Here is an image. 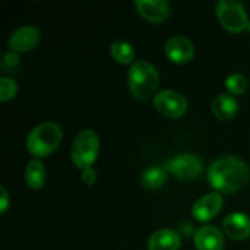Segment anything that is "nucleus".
<instances>
[{"instance_id":"1","label":"nucleus","mask_w":250,"mask_h":250,"mask_svg":"<svg viewBox=\"0 0 250 250\" xmlns=\"http://www.w3.org/2000/svg\"><path fill=\"white\" fill-rule=\"evenodd\" d=\"M249 177L248 164L236 155L217 158L208 170V180L217 192L233 193L240 190Z\"/></svg>"},{"instance_id":"2","label":"nucleus","mask_w":250,"mask_h":250,"mask_svg":"<svg viewBox=\"0 0 250 250\" xmlns=\"http://www.w3.org/2000/svg\"><path fill=\"white\" fill-rule=\"evenodd\" d=\"M160 83V75L157 67L146 60H136L132 63L127 73V85L130 92L141 100L151 97Z\"/></svg>"},{"instance_id":"3","label":"nucleus","mask_w":250,"mask_h":250,"mask_svg":"<svg viewBox=\"0 0 250 250\" xmlns=\"http://www.w3.org/2000/svg\"><path fill=\"white\" fill-rule=\"evenodd\" d=\"M62 135V127L59 125L44 122L28 133L26 146L34 157H47L59 146Z\"/></svg>"},{"instance_id":"4","label":"nucleus","mask_w":250,"mask_h":250,"mask_svg":"<svg viewBox=\"0 0 250 250\" xmlns=\"http://www.w3.org/2000/svg\"><path fill=\"white\" fill-rule=\"evenodd\" d=\"M100 149V138L98 135L91 129L81 130L76 138L73 139L70 157L76 167L79 168H88L92 166V163L97 160Z\"/></svg>"},{"instance_id":"5","label":"nucleus","mask_w":250,"mask_h":250,"mask_svg":"<svg viewBox=\"0 0 250 250\" xmlns=\"http://www.w3.org/2000/svg\"><path fill=\"white\" fill-rule=\"evenodd\" d=\"M215 10L221 25L231 32H240L249 26L248 10L239 0H220Z\"/></svg>"},{"instance_id":"6","label":"nucleus","mask_w":250,"mask_h":250,"mask_svg":"<svg viewBox=\"0 0 250 250\" xmlns=\"http://www.w3.org/2000/svg\"><path fill=\"white\" fill-rule=\"evenodd\" d=\"M202 168H204L202 160L196 154H190V152H183L164 163V170L167 173L174 174L180 180L196 179L202 173Z\"/></svg>"},{"instance_id":"7","label":"nucleus","mask_w":250,"mask_h":250,"mask_svg":"<svg viewBox=\"0 0 250 250\" xmlns=\"http://www.w3.org/2000/svg\"><path fill=\"white\" fill-rule=\"evenodd\" d=\"M155 108L167 117H182L188 110V100L174 89H163L154 95Z\"/></svg>"},{"instance_id":"8","label":"nucleus","mask_w":250,"mask_h":250,"mask_svg":"<svg viewBox=\"0 0 250 250\" xmlns=\"http://www.w3.org/2000/svg\"><path fill=\"white\" fill-rule=\"evenodd\" d=\"M223 205L224 199L220 192H209L192 205V215L199 221H209L218 215Z\"/></svg>"},{"instance_id":"9","label":"nucleus","mask_w":250,"mask_h":250,"mask_svg":"<svg viewBox=\"0 0 250 250\" xmlns=\"http://www.w3.org/2000/svg\"><path fill=\"white\" fill-rule=\"evenodd\" d=\"M40 29L35 25H22L9 37V47L12 51H28L40 41Z\"/></svg>"},{"instance_id":"10","label":"nucleus","mask_w":250,"mask_h":250,"mask_svg":"<svg viewBox=\"0 0 250 250\" xmlns=\"http://www.w3.org/2000/svg\"><path fill=\"white\" fill-rule=\"evenodd\" d=\"M164 50L168 59L176 63H186L195 54L193 42L188 37H183V35H174L168 38L164 45Z\"/></svg>"},{"instance_id":"11","label":"nucleus","mask_w":250,"mask_h":250,"mask_svg":"<svg viewBox=\"0 0 250 250\" xmlns=\"http://www.w3.org/2000/svg\"><path fill=\"white\" fill-rule=\"evenodd\" d=\"M193 242L198 250H223L224 236L215 226H202L195 231Z\"/></svg>"},{"instance_id":"12","label":"nucleus","mask_w":250,"mask_h":250,"mask_svg":"<svg viewBox=\"0 0 250 250\" xmlns=\"http://www.w3.org/2000/svg\"><path fill=\"white\" fill-rule=\"evenodd\" d=\"M224 233L234 240H245L250 236V217L243 212H231L223 221Z\"/></svg>"},{"instance_id":"13","label":"nucleus","mask_w":250,"mask_h":250,"mask_svg":"<svg viewBox=\"0 0 250 250\" xmlns=\"http://www.w3.org/2000/svg\"><path fill=\"white\" fill-rule=\"evenodd\" d=\"M135 7L141 16L151 22H163L170 12V4L167 0H136Z\"/></svg>"},{"instance_id":"14","label":"nucleus","mask_w":250,"mask_h":250,"mask_svg":"<svg viewBox=\"0 0 250 250\" xmlns=\"http://www.w3.org/2000/svg\"><path fill=\"white\" fill-rule=\"evenodd\" d=\"M180 245V234L171 229L157 230L148 239V250H179Z\"/></svg>"},{"instance_id":"15","label":"nucleus","mask_w":250,"mask_h":250,"mask_svg":"<svg viewBox=\"0 0 250 250\" xmlns=\"http://www.w3.org/2000/svg\"><path fill=\"white\" fill-rule=\"evenodd\" d=\"M212 113L223 120H229L231 117H234V114L239 110V103L234 98V95L230 94H218L214 101H212Z\"/></svg>"},{"instance_id":"16","label":"nucleus","mask_w":250,"mask_h":250,"mask_svg":"<svg viewBox=\"0 0 250 250\" xmlns=\"http://www.w3.org/2000/svg\"><path fill=\"white\" fill-rule=\"evenodd\" d=\"M47 179V170L42 161L32 158L25 167V180L31 189H40L44 186Z\"/></svg>"},{"instance_id":"17","label":"nucleus","mask_w":250,"mask_h":250,"mask_svg":"<svg viewBox=\"0 0 250 250\" xmlns=\"http://www.w3.org/2000/svg\"><path fill=\"white\" fill-rule=\"evenodd\" d=\"M110 53H111L113 59L122 64H129L135 59V50H133L132 44L125 40L113 41L111 47H110Z\"/></svg>"},{"instance_id":"18","label":"nucleus","mask_w":250,"mask_h":250,"mask_svg":"<svg viewBox=\"0 0 250 250\" xmlns=\"http://www.w3.org/2000/svg\"><path fill=\"white\" fill-rule=\"evenodd\" d=\"M167 182V171L164 167H148L142 174V185L148 189H158Z\"/></svg>"},{"instance_id":"19","label":"nucleus","mask_w":250,"mask_h":250,"mask_svg":"<svg viewBox=\"0 0 250 250\" xmlns=\"http://www.w3.org/2000/svg\"><path fill=\"white\" fill-rule=\"evenodd\" d=\"M226 86L231 94L240 95L248 89V79L242 73H231L226 79Z\"/></svg>"},{"instance_id":"20","label":"nucleus","mask_w":250,"mask_h":250,"mask_svg":"<svg viewBox=\"0 0 250 250\" xmlns=\"http://www.w3.org/2000/svg\"><path fill=\"white\" fill-rule=\"evenodd\" d=\"M16 91H18V85L12 78H7V76L0 78V100L1 101H7L13 98L16 95Z\"/></svg>"},{"instance_id":"21","label":"nucleus","mask_w":250,"mask_h":250,"mask_svg":"<svg viewBox=\"0 0 250 250\" xmlns=\"http://www.w3.org/2000/svg\"><path fill=\"white\" fill-rule=\"evenodd\" d=\"M19 63V56H18V53L16 51H7L6 54H4V57H3V64L4 66H9V67H13V66H16Z\"/></svg>"},{"instance_id":"22","label":"nucleus","mask_w":250,"mask_h":250,"mask_svg":"<svg viewBox=\"0 0 250 250\" xmlns=\"http://www.w3.org/2000/svg\"><path fill=\"white\" fill-rule=\"evenodd\" d=\"M95 179H97V173L92 167H88V168H83L82 170V182L86 183V185H92L95 183Z\"/></svg>"},{"instance_id":"23","label":"nucleus","mask_w":250,"mask_h":250,"mask_svg":"<svg viewBox=\"0 0 250 250\" xmlns=\"http://www.w3.org/2000/svg\"><path fill=\"white\" fill-rule=\"evenodd\" d=\"M0 193H1V198H0V211L4 212L7 205H9V195H7V190L4 186H0Z\"/></svg>"},{"instance_id":"24","label":"nucleus","mask_w":250,"mask_h":250,"mask_svg":"<svg viewBox=\"0 0 250 250\" xmlns=\"http://www.w3.org/2000/svg\"><path fill=\"white\" fill-rule=\"evenodd\" d=\"M248 28H249V31H250V22H249V26H248Z\"/></svg>"}]
</instances>
